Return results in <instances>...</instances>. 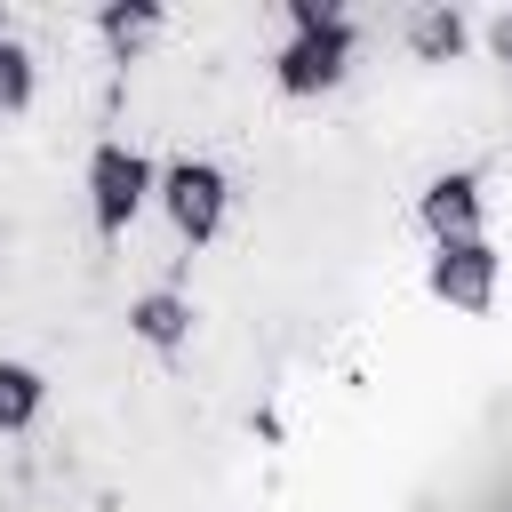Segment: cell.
Masks as SVG:
<instances>
[{
	"mask_svg": "<svg viewBox=\"0 0 512 512\" xmlns=\"http://www.w3.org/2000/svg\"><path fill=\"white\" fill-rule=\"evenodd\" d=\"M88 192H96V224L120 232V224L144 208V192H152V160L128 152V144H104V152L88 160Z\"/></svg>",
	"mask_w": 512,
	"mask_h": 512,
	"instance_id": "obj_1",
	"label": "cell"
},
{
	"mask_svg": "<svg viewBox=\"0 0 512 512\" xmlns=\"http://www.w3.org/2000/svg\"><path fill=\"white\" fill-rule=\"evenodd\" d=\"M344 56H352V24H344V16H328V24H304V32L280 48V88L312 96V88H328V80L344 72Z\"/></svg>",
	"mask_w": 512,
	"mask_h": 512,
	"instance_id": "obj_2",
	"label": "cell"
},
{
	"mask_svg": "<svg viewBox=\"0 0 512 512\" xmlns=\"http://www.w3.org/2000/svg\"><path fill=\"white\" fill-rule=\"evenodd\" d=\"M160 200H168V216H176L184 240H208V232L224 224V176H216L208 160H176V168L160 176Z\"/></svg>",
	"mask_w": 512,
	"mask_h": 512,
	"instance_id": "obj_3",
	"label": "cell"
},
{
	"mask_svg": "<svg viewBox=\"0 0 512 512\" xmlns=\"http://www.w3.org/2000/svg\"><path fill=\"white\" fill-rule=\"evenodd\" d=\"M432 288H440L448 304L480 312V304L496 296V256H488V240H480V232H472V240H440V256H432Z\"/></svg>",
	"mask_w": 512,
	"mask_h": 512,
	"instance_id": "obj_4",
	"label": "cell"
},
{
	"mask_svg": "<svg viewBox=\"0 0 512 512\" xmlns=\"http://www.w3.org/2000/svg\"><path fill=\"white\" fill-rule=\"evenodd\" d=\"M424 224H432L440 240H472V224H480V184H472V176H440V184L424 192Z\"/></svg>",
	"mask_w": 512,
	"mask_h": 512,
	"instance_id": "obj_5",
	"label": "cell"
},
{
	"mask_svg": "<svg viewBox=\"0 0 512 512\" xmlns=\"http://www.w3.org/2000/svg\"><path fill=\"white\" fill-rule=\"evenodd\" d=\"M136 336L144 344H184L192 336V312H184V296H136Z\"/></svg>",
	"mask_w": 512,
	"mask_h": 512,
	"instance_id": "obj_6",
	"label": "cell"
},
{
	"mask_svg": "<svg viewBox=\"0 0 512 512\" xmlns=\"http://www.w3.org/2000/svg\"><path fill=\"white\" fill-rule=\"evenodd\" d=\"M40 376L32 368H16V360H0V432H24L32 416H40Z\"/></svg>",
	"mask_w": 512,
	"mask_h": 512,
	"instance_id": "obj_7",
	"label": "cell"
},
{
	"mask_svg": "<svg viewBox=\"0 0 512 512\" xmlns=\"http://www.w3.org/2000/svg\"><path fill=\"white\" fill-rule=\"evenodd\" d=\"M408 40H416V56H456L464 48V16L456 8H424V16H408Z\"/></svg>",
	"mask_w": 512,
	"mask_h": 512,
	"instance_id": "obj_8",
	"label": "cell"
},
{
	"mask_svg": "<svg viewBox=\"0 0 512 512\" xmlns=\"http://www.w3.org/2000/svg\"><path fill=\"white\" fill-rule=\"evenodd\" d=\"M24 96H32V56L16 40H0V112H16Z\"/></svg>",
	"mask_w": 512,
	"mask_h": 512,
	"instance_id": "obj_9",
	"label": "cell"
},
{
	"mask_svg": "<svg viewBox=\"0 0 512 512\" xmlns=\"http://www.w3.org/2000/svg\"><path fill=\"white\" fill-rule=\"evenodd\" d=\"M152 24H160L152 8H104V40H120V48H128V40H144Z\"/></svg>",
	"mask_w": 512,
	"mask_h": 512,
	"instance_id": "obj_10",
	"label": "cell"
},
{
	"mask_svg": "<svg viewBox=\"0 0 512 512\" xmlns=\"http://www.w3.org/2000/svg\"><path fill=\"white\" fill-rule=\"evenodd\" d=\"M496 56L512 64V16H496Z\"/></svg>",
	"mask_w": 512,
	"mask_h": 512,
	"instance_id": "obj_11",
	"label": "cell"
}]
</instances>
